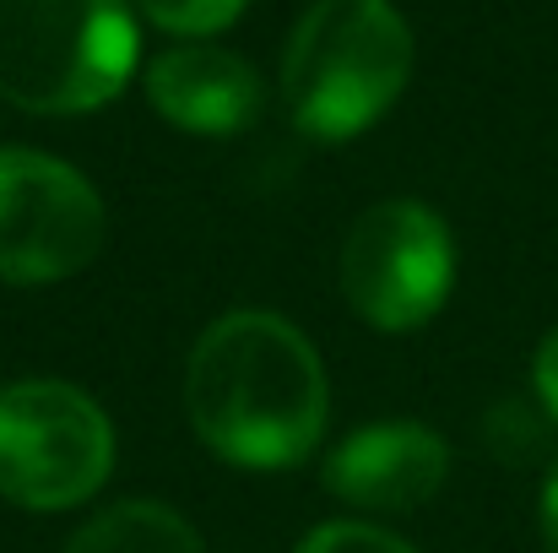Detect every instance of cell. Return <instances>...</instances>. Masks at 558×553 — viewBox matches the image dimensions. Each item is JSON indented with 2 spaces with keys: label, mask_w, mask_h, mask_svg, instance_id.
I'll use <instances>...</instances> for the list:
<instances>
[{
  "label": "cell",
  "mask_w": 558,
  "mask_h": 553,
  "mask_svg": "<svg viewBox=\"0 0 558 553\" xmlns=\"http://www.w3.org/2000/svg\"><path fill=\"white\" fill-rule=\"evenodd\" d=\"M104 250V201L71 164L5 147L0 153V282H60Z\"/></svg>",
  "instance_id": "obj_6"
},
{
  "label": "cell",
  "mask_w": 558,
  "mask_h": 553,
  "mask_svg": "<svg viewBox=\"0 0 558 553\" xmlns=\"http://www.w3.org/2000/svg\"><path fill=\"white\" fill-rule=\"evenodd\" d=\"M65 553H206L195 527L180 510L158 505V500H125L104 516H93Z\"/></svg>",
  "instance_id": "obj_9"
},
{
  "label": "cell",
  "mask_w": 558,
  "mask_h": 553,
  "mask_svg": "<svg viewBox=\"0 0 558 553\" xmlns=\"http://www.w3.org/2000/svg\"><path fill=\"white\" fill-rule=\"evenodd\" d=\"M185 412L206 450L233 467H299L331 418L326 364L310 337L266 310L211 321L185 369Z\"/></svg>",
  "instance_id": "obj_1"
},
{
  "label": "cell",
  "mask_w": 558,
  "mask_h": 553,
  "mask_svg": "<svg viewBox=\"0 0 558 553\" xmlns=\"http://www.w3.org/2000/svg\"><path fill=\"white\" fill-rule=\"evenodd\" d=\"M142 16H153L163 33H180V38H206V33H222L244 0H136Z\"/></svg>",
  "instance_id": "obj_10"
},
{
  "label": "cell",
  "mask_w": 558,
  "mask_h": 553,
  "mask_svg": "<svg viewBox=\"0 0 558 553\" xmlns=\"http://www.w3.org/2000/svg\"><path fill=\"white\" fill-rule=\"evenodd\" d=\"M543 538H548V553H558V461L543 483Z\"/></svg>",
  "instance_id": "obj_13"
},
{
  "label": "cell",
  "mask_w": 558,
  "mask_h": 553,
  "mask_svg": "<svg viewBox=\"0 0 558 553\" xmlns=\"http://www.w3.org/2000/svg\"><path fill=\"white\" fill-rule=\"evenodd\" d=\"M412 76V27L390 0H315L282 55V104L315 142L364 136Z\"/></svg>",
  "instance_id": "obj_2"
},
{
  "label": "cell",
  "mask_w": 558,
  "mask_h": 553,
  "mask_svg": "<svg viewBox=\"0 0 558 553\" xmlns=\"http://www.w3.org/2000/svg\"><path fill=\"white\" fill-rule=\"evenodd\" d=\"M114 472L109 412L65 380H16L0 390V500L22 510H71Z\"/></svg>",
  "instance_id": "obj_4"
},
{
  "label": "cell",
  "mask_w": 558,
  "mask_h": 553,
  "mask_svg": "<svg viewBox=\"0 0 558 553\" xmlns=\"http://www.w3.org/2000/svg\"><path fill=\"white\" fill-rule=\"evenodd\" d=\"M153 109L190 136H239L260 109V76L244 55L217 44H180L147 71Z\"/></svg>",
  "instance_id": "obj_8"
},
{
  "label": "cell",
  "mask_w": 558,
  "mask_h": 553,
  "mask_svg": "<svg viewBox=\"0 0 558 553\" xmlns=\"http://www.w3.org/2000/svg\"><path fill=\"white\" fill-rule=\"evenodd\" d=\"M136 16L125 0H0V98L27 115H87L125 93Z\"/></svg>",
  "instance_id": "obj_3"
},
{
  "label": "cell",
  "mask_w": 558,
  "mask_h": 553,
  "mask_svg": "<svg viewBox=\"0 0 558 553\" xmlns=\"http://www.w3.org/2000/svg\"><path fill=\"white\" fill-rule=\"evenodd\" d=\"M293 553H417V549L401 543L385 527H369V521H331V527H315Z\"/></svg>",
  "instance_id": "obj_11"
},
{
  "label": "cell",
  "mask_w": 558,
  "mask_h": 553,
  "mask_svg": "<svg viewBox=\"0 0 558 553\" xmlns=\"http://www.w3.org/2000/svg\"><path fill=\"white\" fill-rule=\"evenodd\" d=\"M456 277V244L434 206L379 201L342 244V299L379 332H412L439 315Z\"/></svg>",
  "instance_id": "obj_5"
},
{
  "label": "cell",
  "mask_w": 558,
  "mask_h": 553,
  "mask_svg": "<svg viewBox=\"0 0 558 553\" xmlns=\"http://www.w3.org/2000/svg\"><path fill=\"white\" fill-rule=\"evenodd\" d=\"M445 440L412 418L364 423L326 456V489L353 510H417L445 489Z\"/></svg>",
  "instance_id": "obj_7"
},
{
  "label": "cell",
  "mask_w": 558,
  "mask_h": 553,
  "mask_svg": "<svg viewBox=\"0 0 558 553\" xmlns=\"http://www.w3.org/2000/svg\"><path fill=\"white\" fill-rule=\"evenodd\" d=\"M532 385H537L543 407L558 418V326L543 337V348H537V359H532Z\"/></svg>",
  "instance_id": "obj_12"
}]
</instances>
